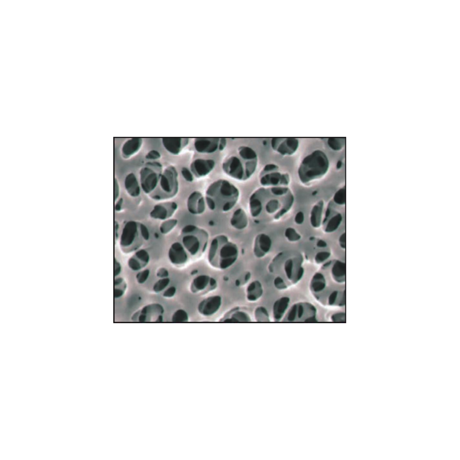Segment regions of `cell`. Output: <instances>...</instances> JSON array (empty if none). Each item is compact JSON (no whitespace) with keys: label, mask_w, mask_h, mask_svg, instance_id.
<instances>
[{"label":"cell","mask_w":460,"mask_h":460,"mask_svg":"<svg viewBox=\"0 0 460 460\" xmlns=\"http://www.w3.org/2000/svg\"><path fill=\"white\" fill-rule=\"evenodd\" d=\"M343 221V216L334 209L333 204L330 202L326 209L323 218L322 226L326 233H332L339 229Z\"/></svg>","instance_id":"obj_18"},{"label":"cell","mask_w":460,"mask_h":460,"mask_svg":"<svg viewBox=\"0 0 460 460\" xmlns=\"http://www.w3.org/2000/svg\"><path fill=\"white\" fill-rule=\"evenodd\" d=\"M123 200L122 199H120L119 200H118L116 205V206H115V210H116L117 211H120L121 209L122 205H123Z\"/></svg>","instance_id":"obj_54"},{"label":"cell","mask_w":460,"mask_h":460,"mask_svg":"<svg viewBox=\"0 0 460 460\" xmlns=\"http://www.w3.org/2000/svg\"><path fill=\"white\" fill-rule=\"evenodd\" d=\"M299 140L294 138H273L271 140L272 149L283 156H292L298 150Z\"/></svg>","instance_id":"obj_15"},{"label":"cell","mask_w":460,"mask_h":460,"mask_svg":"<svg viewBox=\"0 0 460 460\" xmlns=\"http://www.w3.org/2000/svg\"><path fill=\"white\" fill-rule=\"evenodd\" d=\"M330 168L329 159L324 151L315 150L300 162L298 174L301 183L309 186L321 180Z\"/></svg>","instance_id":"obj_6"},{"label":"cell","mask_w":460,"mask_h":460,"mask_svg":"<svg viewBox=\"0 0 460 460\" xmlns=\"http://www.w3.org/2000/svg\"><path fill=\"white\" fill-rule=\"evenodd\" d=\"M156 276L159 278V279H164V278H168L169 276V270L165 268H160L157 270L156 273Z\"/></svg>","instance_id":"obj_48"},{"label":"cell","mask_w":460,"mask_h":460,"mask_svg":"<svg viewBox=\"0 0 460 460\" xmlns=\"http://www.w3.org/2000/svg\"><path fill=\"white\" fill-rule=\"evenodd\" d=\"M163 172V166L158 161L146 163L140 170V184L144 194L150 195L157 188Z\"/></svg>","instance_id":"obj_11"},{"label":"cell","mask_w":460,"mask_h":460,"mask_svg":"<svg viewBox=\"0 0 460 460\" xmlns=\"http://www.w3.org/2000/svg\"><path fill=\"white\" fill-rule=\"evenodd\" d=\"M150 261V256L145 249L135 251L132 257L129 259V268L133 271L139 272L146 268Z\"/></svg>","instance_id":"obj_24"},{"label":"cell","mask_w":460,"mask_h":460,"mask_svg":"<svg viewBox=\"0 0 460 460\" xmlns=\"http://www.w3.org/2000/svg\"><path fill=\"white\" fill-rule=\"evenodd\" d=\"M179 190V173L175 167L170 165L163 170L158 186L149 197L155 201H163L175 197Z\"/></svg>","instance_id":"obj_9"},{"label":"cell","mask_w":460,"mask_h":460,"mask_svg":"<svg viewBox=\"0 0 460 460\" xmlns=\"http://www.w3.org/2000/svg\"><path fill=\"white\" fill-rule=\"evenodd\" d=\"M272 246V241L270 237L264 233H259L255 237L253 246V253L255 257L262 258L268 254Z\"/></svg>","instance_id":"obj_23"},{"label":"cell","mask_w":460,"mask_h":460,"mask_svg":"<svg viewBox=\"0 0 460 460\" xmlns=\"http://www.w3.org/2000/svg\"><path fill=\"white\" fill-rule=\"evenodd\" d=\"M124 185L126 191L132 198H137L140 195L141 189L140 182L133 173L128 174L125 177Z\"/></svg>","instance_id":"obj_30"},{"label":"cell","mask_w":460,"mask_h":460,"mask_svg":"<svg viewBox=\"0 0 460 460\" xmlns=\"http://www.w3.org/2000/svg\"><path fill=\"white\" fill-rule=\"evenodd\" d=\"M331 319L333 322H344L346 319V315L344 313H337L332 315Z\"/></svg>","instance_id":"obj_50"},{"label":"cell","mask_w":460,"mask_h":460,"mask_svg":"<svg viewBox=\"0 0 460 460\" xmlns=\"http://www.w3.org/2000/svg\"><path fill=\"white\" fill-rule=\"evenodd\" d=\"M304 220H305V217H304V214L302 211H299V212L295 215L294 221L296 225H302L304 222Z\"/></svg>","instance_id":"obj_49"},{"label":"cell","mask_w":460,"mask_h":460,"mask_svg":"<svg viewBox=\"0 0 460 460\" xmlns=\"http://www.w3.org/2000/svg\"><path fill=\"white\" fill-rule=\"evenodd\" d=\"M220 321L227 323L249 322L251 321L250 315L239 307L233 308L222 318Z\"/></svg>","instance_id":"obj_26"},{"label":"cell","mask_w":460,"mask_h":460,"mask_svg":"<svg viewBox=\"0 0 460 460\" xmlns=\"http://www.w3.org/2000/svg\"><path fill=\"white\" fill-rule=\"evenodd\" d=\"M240 197V191L227 180L213 182L206 191V205L211 211L227 213L234 207Z\"/></svg>","instance_id":"obj_3"},{"label":"cell","mask_w":460,"mask_h":460,"mask_svg":"<svg viewBox=\"0 0 460 460\" xmlns=\"http://www.w3.org/2000/svg\"><path fill=\"white\" fill-rule=\"evenodd\" d=\"M254 318L257 322H269L270 316L268 310L263 306H259L254 311Z\"/></svg>","instance_id":"obj_35"},{"label":"cell","mask_w":460,"mask_h":460,"mask_svg":"<svg viewBox=\"0 0 460 460\" xmlns=\"http://www.w3.org/2000/svg\"><path fill=\"white\" fill-rule=\"evenodd\" d=\"M170 283V279L169 277L159 279L154 284L153 291L155 294H160V293L164 292L166 289L168 288Z\"/></svg>","instance_id":"obj_36"},{"label":"cell","mask_w":460,"mask_h":460,"mask_svg":"<svg viewBox=\"0 0 460 460\" xmlns=\"http://www.w3.org/2000/svg\"><path fill=\"white\" fill-rule=\"evenodd\" d=\"M333 200L336 205H345L346 204V189L345 188L339 189L334 196Z\"/></svg>","instance_id":"obj_41"},{"label":"cell","mask_w":460,"mask_h":460,"mask_svg":"<svg viewBox=\"0 0 460 460\" xmlns=\"http://www.w3.org/2000/svg\"><path fill=\"white\" fill-rule=\"evenodd\" d=\"M222 304V299L221 296L214 295L208 297L199 303L198 313L204 317L214 316L220 311Z\"/></svg>","instance_id":"obj_19"},{"label":"cell","mask_w":460,"mask_h":460,"mask_svg":"<svg viewBox=\"0 0 460 460\" xmlns=\"http://www.w3.org/2000/svg\"><path fill=\"white\" fill-rule=\"evenodd\" d=\"M178 225V220L176 219L170 218L168 220L163 221L159 226V231L163 235L168 234L175 229Z\"/></svg>","instance_id":"obj_34"},{"label":"cell","mask_w":460,"mask_h":460,"mask_svg":"<svg viewBox=\"0 0 460 460\" xmlns=\"http://www.w3.org/2000/svg\"><path fill=\"white\" fill-rule=\"evenodd\" d=\"M328 144L332 150L340 151L342 150L344 146L345 140L339 138H330L328 140Z\"/></svg>","instance_id":"obj_39"},{"label":"cell","mask_w":460,"mask_h":460,"mask_svg":"<svg viewBox=\"0 0 460 460\" xmlns=\"http://www.w3.org/2000/svg\"><path fill=\"white\" fill-rule=\"evenodd\" d=\"M259 184L263 187H288L291 183L289 173L273 163L266 164L259 174Z\"/></svg>","instance_id":"obj_10"},{"label":"cell","mask_w":460,"mask_h":460,"mask_svg":"<svg viewBox=\"0 0 460 460\" xmlns=\"http://www.w3.org/2000/svg\"><path fill=\"white\" fill-rule=\"evenodd\" d=\"M189 142L188 138H164L162 139L163 146L170 154L174 155L180 154Z\"/></svg>","instance_id":"obj_25"},{"label":"cell","mask_w":460,"mask_h":460,"mask_svg":"<svg viewBox=\"0 0 460 460\" xmlns=\"http://www.w3.org/2000/svg\"><path fill=\"white\" fill-rule=\"evenodd\" d=\"M189 321V315L187 311L183 309L176 310L172 317V321L173 322H186Z\"/></svg>","instance_id":"obj_38"},{"label":"cell","mask_w":460,"mask_h":460,"mask_svg":"<svg viewBox=\"0 0 460 460\" xmlns=\"http://www.w3.org/2000/svg\"><path fill=\"white\" fill-rule=\"evenodd\" d=\"M177 293V288L175 287H170L166 289L163 292L162 296L166 299L173 298L176 295Z\"/></svg>","instance_id":"obj_47"},{"label":"cell","mask_w":460,"mask_h":460,"mask_svg":"<svg viewBox=\"0 0 460 460\" xmlns=\"http://www.w3.org/2000/svg\"><path fill=\"white\" fill-rule=\"evenodd\" d=\"M116 288L115 289V297L116 298H121L124 294L127 284L122 278H118L116 280Z\"/></svg>","instance_id":"obj_40"},{"label":"cell","mask_w":460,"mask_h":460,"mask_svg":"<svg viewBox=\"0 0 460 460\" xmlns=\"http://www.w3.org/2000/svg\"><path fill=\"white\" fill-rule=\"evenodd\" d=\"M342 165H343L342 162H341V161H339V162H338V164L337 165V168L340 169L341 168V166H342Z\"/></svg>","instance_id":"obj_56"},{"label":"cell","mask_w":460,"mask_h":460,"mask_svg":"<svg viewBox=\"0 0 460 460\" xmlns=\"http://www.w3.org/2000/svg\"><path fill=\"white\" fill-rule=\"evenodd\" d=\"M330 253L328 251H320L315 255V261L317 264L320 265L327 261L330 257Z\"/></svg>","instance_id":"obj_43"},{"label":"cell","mask_w":460,"mask_h":460,"mask_svg":"<svg viewBox=\"0 0 460 460\" xmlns=\"http://www.w3.org/2000/svg\"><path fill=\"white\" fill-rule=\"evenodd\" d=\"M283 320L287 322H315L317 321V310L313 304L309 302L297 303L287 311Z\"/></svg>","instance_id":"obj_12"},{"label":"cell","mask_w":460,"mask_h":460,"mask_svg":"<svg viewBox=\"0 0 460 460\" xmlns=\"http://www.w3.org/2000/svg\"><path fill=\"white\" fill-rule=\"evenodd\" d=\"M331 273L333 279L337 283H343L346 275V265L340 261H336L332 265Z\"/></svg>","instance_id":"obj_33"},{"label":"cell","mask_w":460,"mask_h":460,"mask_svg":"<svg viewBox=\"0 0 460 460\" xmlns=\"http://www.w3.org/2000/svg\"><path fill=\"white\" fill-rule=\"evenodd\" d=\"M161 157L160 153L156 150H151L148 151L145 157L147 160L149 161H157Z\"/></svg>","instance_id":"obj_46"},{"label":"cell","mask_w":460,"mask_h":460,"mask_svg":"<svg viewBox=\"0 0 460 460\" xmlns=\"http://www.w3.org/2000/svg\"><path fill=\"white\" fill-rule=\"evenodd\" d=\"M165 309L162 304L153 303L147 304L133 315L132 320L141 322H162Z\"/></svg>","instance_id":"obj_13"},{"label":"cell","mask_w":460,"mask_h":460,"mask_svg":"<svg viewBox=\"0 0 460 460\" xmlns=\"http://www.w3.org/2000/svg\"><path fill=\"white\" fill-rule=\"evenodd\" d=\"M187 205L189 213L191 214L194 215H202L205 213L206 209L205 197L199 191L193 192L189 196Z\"/></svg>","instance_id":"obj_22"},{"label":"cell","mask_w":460,"mask_h":460,"mask_svg":"<svg viewBox=\"0 0 460 460\" xmlns=\"http://www.w3.org/2000/svg\"><path fill=\"white\" fill-rule=\"evenodd\" d=\"M114 194H115V199H116L118 198V195H119V187L116 180H115V186H114Z\"/></svg>","instance_id":"obj_52"},{"label":"cell","mask_w":460,"mask_h":460,"mask_svg":"<svg viewBox=\"0 0 460 460\" xmlns=\"http://www.w3.org/2000/svg\"><path fill=\"white\" fill-rule=\"evenodd\" d=\"M150 275V270L148 269H144L137 273L136 281L139 284H143L147 281Z\"/></svg>","instance_id":"obj_42"},{"label":"cell","mask_w":460,"mask_h":460,"mask_svg":"<svg viewBox=\"0 0 460 460\" xmlns=\"http://www.w3.org/2000/svg\"><path fill=\"white\" fill-rule=\"evenodd\" d=\"M215 164L213 159L197 158L192 162L190 170L195 177L201 179L209 175L213 171Z\"/></svg>","instance_id":"obj_21"},{"label":"cell","mask_w":460,"mask_h":460,"mask_svg":"<svg viewBox=\"0 0 460 460\" xmlns=\"http://www.w3.org/2000/svg\"><path fill=\"white\" fill-rule=\"evenodd\" d=\"M340 246L343 248H346V233H344L339 239Z\"/></svg>","instance_id":"obj_51"},{"label":"cell","mask_w":460,"mask_h":460,"mask_svg":"<svg viewBox=\"0 0 460 460\" xmlns=\"http://www.w3.org/2000/svg\"><path fill=\"white\" fill-rule=\"evenodd\" d=\"M227 146V140L225 138H196L194 141V147L196 151L200 154H211L217 151H223Z\"/></svg>","instance_id":"obj_14"},{"label":"cell","mask_w":460,"mask_h":460,"mask_svg":"<svg viewBox=\"0 0 460 460\" xmlns=\"http://www.w3.org/2000/svg\"><path fill=\"white\" fill-rule=\"evenodd\" d=\"M150 232L142 223L129 221L124 226L120 238V247L125 253L136 251L150 239Z\"/></svg>","instance_id":"obj_8"},{"label":"cell","mask_w":460,"mask_h":460,"mask_svg":"<svg viewBox=\"0 0 460 460\" xmlns=\"http://www.w3.org/2000/svg\"><path fill=\"white\" fill-rule=\"evenodd\" d=\"M238 256V246L230 241L228 236L221 234L211 240L207 259L213 268L225 270L234 264Z\"/></svg>","instance_id":"obj_5"},{"label":"cell","mask_w":460,"mask_h":460,"mask_svg":"<svg viewBox=\"0 0 460 460\" xmlns=\"http://www.w3.org/2000/svg\"><path fill=\"white\" fill-rule=\"evenodd\" d=\"M273 283L274 287H275L278 290L284 291L289 288L288 285L287 284L286 282L279 276H276L275 279H274Z\"/></svg>","instance_id":"obj_44"},{"label":"cell","mask_w":460,"mask_h":460,"mask_svg":"<svg viewBox=\"0 0 460 460\" xmlns=\"http://www.w3.org/2000/svg\"><path fill=\"white\" fill-rule=\"evenodd\" d=\"M328 244L325 240L320 239L317 241V246L319 248H325L327 247Z\"/></svg>","instance_id":"obj_53"},{"label":"cell","mask_w":460,"mask_h":460,"mask_svg":"<svg viewBox=\"0 0 460 460\" xmlns=\"http://www.w3.org/2000/svg\"><path fill=\"white\" fill-rule=\"evenodd\" d=\"M181 172L182 176L183 177L185 181L189 182V183H192L194 181L195 176L190 169L186 168V167H184L181 169Z\"/></svg>","instance_id":"obj_45"},{"label":"cell","mask_w":460,"mask_h":460,"mask_svg":"<svg viewBox=\"0 0 460 460\" xmlns=\"http://www.w3.org/2000/svg\"><path fill=\"white\" fill-rule=\"evenodd\" d=\"M209 242L207 230L194 225L184 226L180 233V242L188 251L191 259L201 257L206 251Z\"/></svg>","instance_id":"obj_7"},{"label":"cell","mask_w":460,"mask_h":460,"mask_svg":"<svg viewBox=\"0 0 460 460\" xmlns=\"http://www.w3.org/2000/svg\"><path fill=\"white\" fill-rule=\"evenodd\" d=\"M294 203V193L288 187H262L252 193L248 209L255 220L278 221L290 212Z\"/></svg>","instance_id":"obj_1"},{"label":"cell","mask_w":460,"mask_h":460,"mask_svg":"<svg viewBox=\"0 0 460 460\" xmlns=\"http://www.w3.org/2000/svg\"><path fill=\"white\" fill-rule=\"evenodd\" d=\"M217 287L218 282L214 278L202 274L192 280L189 289L193 294L203 295L215 290Z\"/></svg>","instance_id":"obj_16"},{"label":"cell","mask_w":460,"mask_h":460,"mask_svg":"<svg viewBox=\"0 0 460 460\" xmlns=\"http://www.w3.org/2000/svg\"><path fill=\"white\" fill-rule=\"evenodd\" d=\"M257 153L249 146H240L236 153L226 157L222 163L226 174L239 181H246L253 176L257 169Z\"/></svg>","instance_id":"obj_2"},{"label":"cell","mask_w":460,"mask_h":460,"mask_svg":"<svg viewBox=\"0 0 460 460\" xmlns=\"http://www.w3.org/2000/svg\"><path fill=\"white\" fill-rule=\"evenodd\" d=\"M178 210V205L174 202L160 203L155 205L150 213L154 220L164 221L171 218Z\"/></svg>","instance_id":"obj_20"},{"label":"cell","mask_w":460,"mask_h":460,"mask_svg":"<svg viewBox=\"0 0 460 460\" xmlns=\"http://www.w3.org/2000/svg\"><path fill=\"white\" fill-rule=\"evenodd\" d=\"M230 224L233 228L238 230H243L247 228L248 219L246 211L242 208L236 210L230 220Z\"/></svg>","instance_id":"obj_29"},{"label":"cell","mask_w":460,"mask_h":460,"mask_svg":"<svg viewBox=\"0 0 460 460\" xmlns=\"http://www.w3.org/2000/svg\"><path fill=\"white\" fill-rule=\"evenodd\" d=\"M116 266V269L115 270V272H116V275H118V274H119L121 272V266L120 263H117Z\"/></svg>","instance_id":"obj_55"},{"label":"cell","mask_w":460,"mask_h":460,"mask_svg":"<svg viewBox=\"0 0 460 460\" xmlns=\"http://www.w3.org/2000/svg\"><path fill=\"white\" fill-rule=\"evenodd\" d=\"M168 258L172 264L177 268H183L191 259L188 251L180 242H174L168 251Z\"/></svg>","instance_id":"obj_17"},{"label":"cell","mask_w":460,"mask_h":460,"mask_svg":"<svg viewBox=\"0 0 460 460\" xmlns=\"http://www.w3.org/2000/svg\"><path fill=\"white\" fill-rule=\"evenodd\" d=\"M285 238L290 242H297L302 239V235L293 228H288L285 230Z\"/></svg>","instance_id":"obj_37"},{"label":"cell","mask_w":460,"mask_h":460,"mask_svg":"<svg viewBox=\"0 0 460 460\" xmlns=\"http://www.w3.org/2000/svg\"><path fill=\"white\" fill-rule=\"evenodd\" d=\"M263 294V289L260 281L254 280L252 281L246 289V299L248 302L254 303L261 298Z\"/></svg>","instance_id":"obj_32"},{"label":"cell","mask_w":460,"mask_h":460,"mask_svg":"<svg viewBox=\"0 0 460 460\" xmlns=\"http://www.w3.org/2000/svg\"><path fill=\"white\" fill-rule=\"evenodd\" d=\"M324 210L325 202L323 200H319L313 207L310 213V220L311 225L313 228L318 229L321 227Z\"/></svg>","instance_id":"obj_27"},{"label":"cell","mask_w":460,"mask_h":460,"mask_svg":"<svg viewBox=\"0 0 460 460\" xmlns=\"http://www.w3.org/2000/svg\"><path fill=\"white\" fill-rule=\"evenodd\" d=\"M303 257L298 252L285 251L274 257L269 270L274 275L283 279L288 286L298 284L304 274Z\"/></svg>","instance_id":"obj_4"},{"label":"cell","mask_w":460,"mask_h":460,"mask_svg":"<svg viewBox=\"0 0 460 460\" xmlns=\"http://www.w3.org/2000/svg\"><path fill=\"white\" fill-rule=\"evenodd\" d=\"M143 144L142 138H134L128 139L122 147V154L125 158H129L136 154L140 150Z\"/></svg>","instance_id":"obj_31"},{"label":"cell","mask_w":460,"mask_h":460,"mask_svg":"<svg viewBox=\"0 0 460 460\" xmlns=\"http://www.w3.org/2000/svg\"><path fill=\"white\" fill-rule=\"evenodd\" d=\"M289 303H290V298L287 296L281 297L274 302L273 307V316L274 321H280L283 320L288 309Z\"/></svg>","instance_id":"obj_28"}]
</instances>
